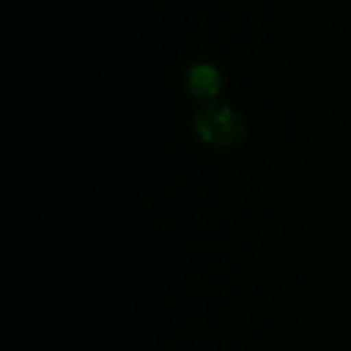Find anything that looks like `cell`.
Returning a JSON list of instances; mask_svg holds the SVG:
<instances>
[{"instance_id":"obj_1","label":"cell","mask_w":351,"mask_h":351,"mask_svg":"<svg viewBox=\"0 0 351 351\" xmlns=\"http://www.w3.org/2000/svg\"><path fill=\"white\" fill-rule=\"evenodd\" d=\"M195 130L212 146H234L245 136V121L239 113L222 105H208L195 119Z\"/></svg>"},{"instance_id":"obj_2","label":"cell","mask_w":351,"mask_h":351,"mask_svg":"<svg viewBox=\"0 0 351 351\" xmlns=\"http://www.w3.org/2000/svg\"><path fill=\"white\" fill-rule=\"evenodd\" d=\"M187 88L193 99H197L202 103H212L214 99H218V95L222 90V76L214 66L197 64L195 68L189 70Z\"/></svg>"}]
</instances>
